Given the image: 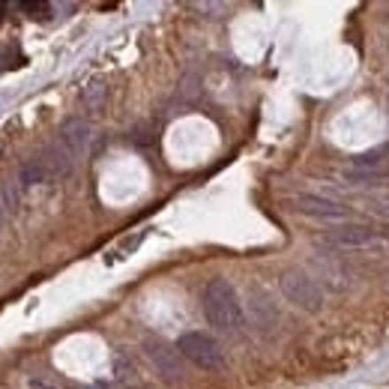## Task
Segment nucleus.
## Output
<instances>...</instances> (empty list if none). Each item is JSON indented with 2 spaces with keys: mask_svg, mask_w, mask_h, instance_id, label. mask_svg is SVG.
<instances>
[{
  "mask_svg": "<svg viewBox=\"0 0 389 389\" xmlns=\"http://www.w3.org/2000/svg\"><path fill=\"white\" fill-rule=\"evenodd\" d=\"M201 309L204 318L216 333L222 335H239L246 327V314H243V303L234 291V285L225 279H210L207 287L201 291Z\"/></svg>",
  "mask_w": 389,
  "mask_h": 389,
  "instance_id": "f257e3e1",
  "label": "nucleus"
},
{
  "mask_svg": "<svg viewBox=\"0 0 389 389\" xmlns=\"http://www.w3.org/2000/svg\"><path fill=\"white\" fill-rule=\"evenodd\" d=\"M177 351H180V357H186L192 366L204 368V371H219L225 366V351H222V344L213 335L201 333V329H189V333L180 335Z\"/></svg>",
  "mask_w": 389,
  "mask_h": 389,
  "instance_id": "f03ea898",
  "label": "nucleus"
},
{
  "mask_svg": "<svg viewBox=\"0 0 389 389\" xmlns=\"http://www.w3.org/2000/svg\"><path fill=\"white\" fill-rule=\"evenodd\" d=\"M279 287H281V296H285L291 305H296V309L303 311H320L324 309V294H320L318 281H314L309 272L303 270H285L279 276Z\"/></svg>",
  "mask_w": 389,
  "mask_h": 389,
  "instance_id": "7ed1b4c3",
  "label": "nucleus"
},
{
  "mask_svg": "<svg viewBox=\"0 0 389 389\" xmlns=\"http://www.w3.org/2000/svg\"><path fill=\"white\" fill-rule=\"evenodd\" d=\"M144 353H147V359L153 362V368L159 371L165 380H171V384L183 380V362H180V351H177V347H171L165 338L147 335L144 338Z\"/></svg>",
  "mask_w": 389,
  "mask_h": 389,
  "instance_id": "20e7f679",
  "label": "nucleus"
},
{
  "mask_svg": "<svg viewBox=\"0 0 389 389\" xmlns=\"http://www.w3.org/2000/svg\"><path fill=\"white\" fill-rule=\"evenodd\" d=\"M294 210L305 213V216H314V219H327V222H338V219H347L351 216V207L338 204V201H329V198H318V195H296L294 198Z\"/></svg>",
  "mask_w": 389,
  "mask_h": 389,
  "instance_id": "39448f33",
  "label": "nucleus"
},
{
  "mask_svg": "<svg viewBox=\"0 0 389 389\" xmlns=\"http://www.w3.org/2000/svg\"><path fill=\"white\" fill-rule=\"evenodd\" d=\"M327 239L338 246H351V249H368L380 243V234L366 225H342V228H327Z\"/></svg>",
  "mask_w": 389,
  "mask_h": 389,
  "instance_id": "423d86ee",
  "label": "nucleus"
},
{
  "mask_svg": "<svg viewBox=\"0 0 389 389\" xmlns=\"http://www.w3.org/2000/svg\"><path fill=\"white\" fill-rule=\"evenodd\" d=\"M60 141H63L66 147H69L72 156H84L87 147H90V126H87V120H81V117L63 120V126H60Z\"/></svg>",
  "mask_w": 389,
  "mask_h": 389,
  "instance_id": "0eeeda50",
  "label": "nucleus"
},
{
  "mask_svg": "<svg viewBox=\"0 0 389 389\" xmlns=\"http://www.w3.org/2000/svg\"><path fill=\"white\" fill-rule=\"evenodd\" d=\"M43 159L48 165V171H51V177H69V171H72V153H69V147H66L63 141H57V144L48 147Z\"/></svg>",
  "mask_w": 389,
  "mask_h": 389,
  "instance_id": "6e6552de",
  "label": "nucleus"
},
{
  "mask_svg": "<svg viewBox=\"0 0 389 389\" xmlns=\"http://www.w3.org/2000/svg\"><path fill=\"white\" fill-rule=\"evenodd\" d=\"M51 177V171H48V165L43 156H36V159H27L21 165V186H36V183H45V180Z\"/></svg>",
  "mask_w": 389,
  "mask_h": 389,
  "instance_id": "1a4fd4ad",
  "label": "nucleus"
},
{
  "mask_svg": "<svg viewBox=\"0 0 389 389\" xmlns=\"http://www.w3.org/2000/svg\"><path fill=\"white\" fill-rule=\"evenodd\" d=\"M105 93H108V90L99 84V81L87 84V87H84V102H87V108H90V111H99V108H102V105H105Z\"/></svg>",
  "mask_w": 389,
  "mask_h": 389,
  "instance_id": "9d476101",
  "label": "nucleus"
},
{
  "mask_svg": "<svg viewBox=\"0 0 389 389\" xmlns=\"http://www.w3.org/2000/svg\"><path fill=\"white\" fill-rule=\"evenodd\" d=\"M366 210H368V213H375V216H380V219H389V192H377V195H371Z\"/></svg>",
  "mask_w": 389,
  "mask_h": 389,
  "instance_id": "9b49d317",
  "label": "nucleus"
},
{
  "mask_svg": "<svg viewBox=\"0 0 389 389\" xmlns=\"http://www.w3.org/2000/svg\"><path fill=\"white\" fill-rule=\"evenodd\" d=\"M117 380H123V384H126V380H135V371H132V366H126L123 359H117Z\"/></svg>",
  "mask_w": 389,
  "mask_h": 389,
  "instance_id": "f8f14e48",
  "label": "nucleus"
},
{
  "mask_svg": "<svg viewBox=\"0 0 389 389\" xmlns=\"http://www.w3.org/2000/svg\"><path fill=\"white\" fill-rule=\"evenodd\" d=\"M27 389H57V386H51L48 380H43V377H30L27 380Z\"/></svg>",
  "mask_w": 389,
  "mask_h": 389,
  "instance_id": "ddd939ff",
  "label": "nucleus"
},
{
  "mask_svg": "<svg viewBox=\"0 0 389 389\" xmlns=\"http://www.w3.org/2000/svg\"><path fill=\"white\" fill-rule=\"evenodd\" d=\"M21 10H24V12H43L45 3H21Z\"/></svg>",
  "mask_w": 389,
  "mask_h": 389,
  "instance_id": "4468645a",
  "label": "nucleus"
},
{
  "mask_svg": "<svg viewBox=\"0 0 389 389\" xmlns=\"http://www.w3.org/2000/svg\"><path fill=\"white\" fill-rule=\"evenodd\" d=\"M3 10H6V6H3V3H0V12H3Z\"/></svg>",
  "mask_w": 389,
  "mask_h": 389,
  "instance_id": "2eb2a0df",
  "label": "nucleus"
}]
</instances>
